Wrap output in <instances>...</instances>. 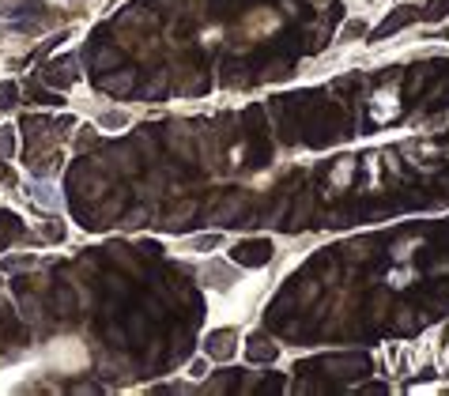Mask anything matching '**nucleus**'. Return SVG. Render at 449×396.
I'll return each instance as SVG.
<instances>
[{"mask_svg":"<svg viewBox=\"0 0 449 396\" xmlns=\"http://www.w3.org/2000/svg\"><path fill=\"white\" fill-rule=\"evenodd\" d=\"M46 362L53 370H61V374H79L91 362V355H87V347L79 339H53L50 351H46Z\"/></svg>","mask_w":449,"mask_h":396,"instance_id":"f257e3e1","label":"nucleus"},{"mask_svg":"<svg viewBox=\"0 0 449 396\" xmlns=\"http://www.w3.org/2000/svg\"><path fill=\"white\" fill-rule=\"evenodd\" d=\"M128 125V113H106V117H102V128H125Z\"/></svg>","mask_w":449,"mask_h":396,"instance_id":"f03ea898","label":"nucleus"}]
</instances>
